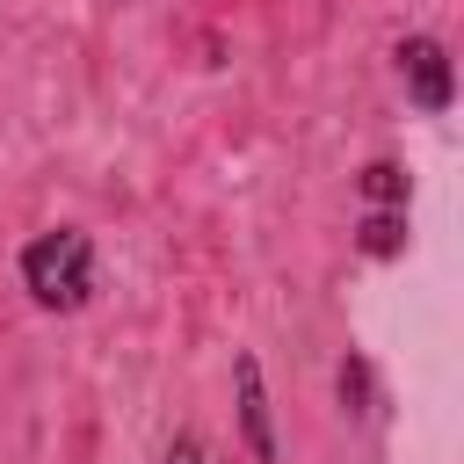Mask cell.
<instances>
[{"mask_svg":"<svg viewBox=\"0 0 464 464\" xmlns=\"http://www.w3.org/2000/svg\"><path fill=\"white\" fill-rule=\"evenodd\" d=\"M392 65H399L406 102H413L420 116H442V109L457 102V65H450V51H442L435 36H399V44H392Z\"/></svg>","mask_w":464,"mask_h":464,"instance_id":"cell-2","label":"cell"},{"mask_svg":"<svg viewBox=\"0 0 464 464\" xmlns=\"http://www.w3.org/2000/svg\"><path fill=\"white\" fill-rule=\"evenodd\" d=\"M334 384H341V406H348V413H370V399H377V384H370V362H362L355 348L341 355V370H334Z\"/></svg>","mask_w":464,"mask_h":464,"instance_id":"cell-6","label":"cell"},{"mask_svg":"<svg viewBox=\"0 0 464 464\" xmlns=\"http://www.w3.org/2000/svg\"><path fill=\"white\" fill-rule=\"evenodd\" d=\"M239 435H246V457L254 464H276V413H268V384H261V362L239 355Z\"/></svg>","mask_w":464,"mask_h":464,"instance_id":"cell-3","label":"cell"},{"mask_svg":"<svg viewBox=\"0 0 464 464\" xmlns=\"http://www.w3.org/2000/svg\"><path fill=\"white\" fill-rule=\"evenodd\" d=\"M355 188H362V203H377V210H406V167H399V160H370Z\"/></svg>","mask_w":464,"mask_h":464,"instance_id":"cell-5","label":"cell"},{"mask_svg":"<svg viewBox=\"0 0 464 464\" xmlns=\"http://www.w3.org/2000/svg\"><path fill=\"white\" fill-rule=\"evenodd\" d=\"M22 290L44 304V312H80L87 297H94V276H102V261H94V239L80 232V225H58V232H36L29 246H22Z\"/></svg>","mask_w":464,"mask_h":464,"instance_id":"cell-1","label":"cell"},{"mask_svg":"<svg viewBox=\"0 0 464 464\" xmlns=\"http://www.w3.org/2000/svg\"><path fill=\"white\" fill-rule=\"evenodd\" d=\"M167 464H203V442H196V435H174V442H167Z\"/></svg>","mask_w":464,"mask_h":464,"instance_id":"cell-7","label":"cell"},{"mask_svg":"<svg viewBox=\"0 0 464 464\" xmlns=\"http://www.w3.org/2000/svg\"><path fill=\"white\" fill-rule=\"evenodd\" d=\"M355 246L370 254V261H392V254H406V210H362V225H355Z\"/></svg>","mask_w":464,"mask_h":464,"instance_id":"cell-4","label":"cell"}]
</instances>
